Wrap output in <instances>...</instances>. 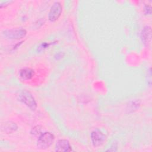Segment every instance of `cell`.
<instances>
[{
  "label": "cell",
  "mask_w": 152,
  "mask_h": 152,
  "mask_svg": "<svg viewBox=\"0 0 152 152\" xmlns=\"http://www.w3.org/2000/svg\"><path fill=\"white\" fill-rule=\"evenodd\" d=\"M54 135L49 132L42 134L37 140V147L40 150L48 148L54 141Z\"/></svg>",
  "instance_id": "1"
},
{
  "label": "cell",
  "mask_w": 152,
  "mask_h": 152,
  "mask_svg": "<svg viewBox=\"0 0 152 152\" xmlns=\"http://www.w3.org/2000/svg\"><path fill=\"white\" fill-rule=\"evenodd\" d=\"M55 151H72L71 147L69 141L65 139L59 140L55 144Z\"/></svg>",
  "instance_id": "6"
},
{
  "label": "cell",
  "mask_w": 152,
  "mask_h": 152,
  "mask_svg": "<svg viewBox=\"0 0 152 152\" xmlns=\"http://www.w3.org/2000/svg\"><path fill=\"white\" fill-rule=\"evenodd\" d=\"M62 8L61 3L55 2L50 8L48 15V18L50 21L54 22L58 19L62 12Z\"/></svg>",
  "instance_id": "4"
},
{
  "label": "cell",
  "mask_w": 152,
  "mask_h": 152,
  "mask_svg": "<svg viewBox=\"0 0 152 152\" xmlns=\"http://www.w3.org/2000/svg\"><path fill=\"white\" fill-rule=\"evenodd\" d=\"M91 139L94 147L102 145L106 139V136L99 129H95L91 133Z\"/></svg>",
  "instance_id": "5"
},
{
  "label": "cell",
  "mask_w": 152,
  "mask_h": 152,
  "mask_svg": "<svg viewBox=\"0 0 152 152\" xmlns=\"http://www.w3.org/2000/svg\"><path fill=\"white\" fill-rule=\"evenodd\" d=\"M141 38L144 45H148V44L150 43L151 38V30L150 27L145 26L144 27L141 34Z\"/></svg>",
  "instance_id": "7"
},
{
  "label": "cell",
  "mask_w": 152,
  "mask_h": 152,
  "mask_svg": "<svg viewBox=\"0 0 152 152\" xmlns=\"http://www.w3.org/2000/svg\"><path fill=\"white\" fill-rule=\"evenodd\" d=\"M34 75V71L28 68H23L20 70V76L23 80H29L33 77Z\"/></svg>",
  "instance_id": "8"
},
{
  "label": "cell",
  "mask_w": 152,
  "mask_h": 152,
  "mask_svg": "<svg viewBox=\"0 0 152 152\" xmlns=\"http://www.w3.org/2000/svg\"><path fill=\"white\" fill-rule=\"evenodd\" d=\"M26 31L23 28L10 29L4 31L3 35L9 39H20L26 35Z\"/></svg>",
  "instance_id": "3"
},
{
  "label": "cell",
  "mask_w": 152,
  "mask_h": 152,
  "mask_svg": "<svg viewBox=\"0 0 152 152\" xmlns=\"http://www.w3.org/2000/svg\"><path fill=\"white\" fill-rule=\"evenodd\" d=\"M18 99L32 110H34L37 107V103L34 98L28 91L24 90L20 92L18 95Z\"/></svg>",
  "instance_id": "2"
},
{
  "label": "cell",
  "mask_w": 152,
  "mask_h": 152,
  "mask_svg": "<svg viewBox=\"0 0 152 152\" xmlns=\"http://www.w3.org/2000/svg\"><path fill=\"white\" fill-rule=\"evenodd\" d=\"M145 14L147 15H150L151 13V8L150 5H145L144 7Z\"/></svg>",
  "instance_id": "9"
}]
</instances>
